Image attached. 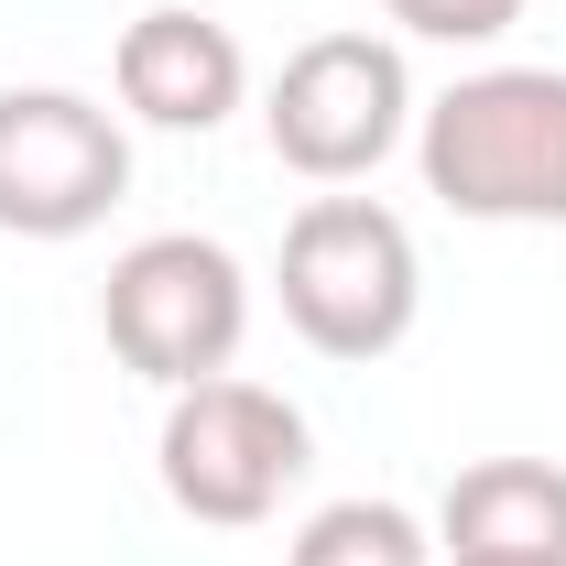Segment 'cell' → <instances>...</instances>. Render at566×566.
I'll return each instance as SVG.
<instances>
[{
    "mask_svg": "<svg viewBox=\"0 0 566 566\" xmlns=\"http://www.w3.org/2000/svg\"><path fill=\"white\" fill-rule=\"evenodd\" d=\"M424 186L458 218H566V76L491 66L424 109Z\"/></svg>",
    "mask_w": 566,
    "mask_h": 566,
    "instance_id": "cell-1",
    "label": "cell"
},
{
    "mask_svg": "<svg viewBox=\"0 0 566 566\" xmlns=\"http://www.w3.org/2000/svg\"><path fill=\"white\" fill-rule=\"evenodd\" d=\"M283 316L327 359H381L415 327V240L370 197H316L283 229Z\"/></svg>",
    "mask_w": 566,
    "mask_h": 566,
    "instance_id": "cell-2",
    "label": "cell"
},
{
    "mask_svg": "<svg viewBox=\"0 0 566 566\" xmlns=\"http://www.w3.org/2000/svg\"><path fill=\"white\" fill-rule=\"evenodd\" d=\"M98 327L109 349L132 359L142 381L186 392V381H218L240 327H251V294H240V262L197 240V229H164V240H132L109 283H98Z\"/></svg>",
    "mask_w": 566,
    "mask_h": 566,
    "instance_id": "cell-3",
    "label": "cell"
},
{
    "mask_svg": "<svg viewBox=\"0 0 566 566\" xmlns=\"http://www.w3.org/2000/svg\"><path fill=\"white\" fill-rule=\"evenodd\" d=\"M164 491L197 523H262L294 480H305V415L262 392V381H186L164 403Z\"/></svg>",
    "mask_w": 566,
    "mask_h": 566,
    "instance_id": "cell-4",
    "label": "cell"
},
{
    "mask_svg": "<svg viewBox=\"0 0 566 566\" xmlns=\"http://www.w3.org/2000/svg\"><path fill=\"white\" fill-rule=\"evenodd\" d=\"M403 109H415V87H403V55L381 33H316V44L283 55L262 132H273V153L294 175L349 186V175H370L403 142Z\"/></svg>",
    "mask_w": 566,
    "mask_h": 566,
    "instance_id": "cell-5",
    "label": "cell"
},
{
    "mask_svg": "<svg viewBox=\"0 0 566 566\" xmlns=\"http://www.w3.org/2000/svg\"><path fill=\"white\" fill-rule=\"evenodd\" d=\"M132 142L76 87H0V229L22 240H76L120 208Z\"/></svg>",
    "mask_w": 566,
    "mask_h": 566,
    "instance_id": "cell-6",
    "label": "cell"
},
{
    "mask_svg": "<svg viewBox=\"0 0 566 566\" xmlns=\"http://www.w3.org/2000/svg\"><path fill=\"white\" fill-rule=\"evenodd\" d=\"M120 109H142L153 132H218L240 109V44H229V22L186 11V0L142 11L120 33Z\"/></svg>",
    "mask_w": 566,
    "mask_h": 566,
    "instance_id": "cell-7",
    "label": "cell"
},
{
    "mask_svg": "<svg viewBox=\"0 0 566 566\" xmlns=\"http://www.w3.org/2000/svg\"><path fill=\"white\" fill-rule=\"evenodd\" d=\"M447 566H566V469L480 458L447 480Z\"/></svg>",
    "mask_w": 566,
    "mask_h": 566,
    "instance_id": "cell-8",
    "label": "cell"
},
{
    "mask_svg": "<svg viewBox=\"0 0 566 566\" xmlns=\"http://www.w3.org/2000/svg\"><path fill=\"white\" fill-rule=\"evenodd\" d=\"M283 566H424V523L403 501H327Z\"/></svg>",
    "mask_w": 566,
    "mask_h": 566,
    "instance_id": "cell-9",
    "label": "cell"
},
{
    "mask_svg": "<svg viewBox=\"0 0 566 566\" xmlns=\"http://www.w3.org/2000/svg\"><path fill=\"white\" fill-rule=\"evenodd\" d=\"M403 33H436V44H480L501 22H523V0H381Z\"/></svg>",
    "mask_w": 566,
    "mask_h": 566,
    "instance_id": "cell-10",
    "label": "cell"
}]
</instances>
